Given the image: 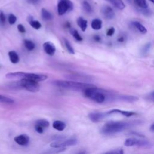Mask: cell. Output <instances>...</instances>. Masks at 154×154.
Returning a JSON list of instances; mask_svg holds the SVG:
<instances>
[{
	"mask_svg": "<svg viewBox=\"0 0 154 154\" xmlns=\"http://www.w3.org/2000/svg\"><path fill=\"white\" fill-rule=\"evenodd\" d=\"M139 123H140V121L139 120L131 122L111 121L106 123L101 128L100 132L104 135H112L120 132Z\"/></svg>",
	"mask_w": 154,
	"mask_h": 154,
	"instance_id": "obj_1",
	"label": "cell"
},
{
	"mask_svg": "<svg viewBox=\"0 0 154 154\" xmlns=\"http://www.w3.org/2000/svg\"><path fill=\"white\" fill-rule=\"evenodd\" d=\"M83 93L85 97H87L98 103H103L107 98L109 99L112 98L113 100L114 97L111 94H108V91L98 88L96 86L85 89L84 91H83Z\"/></svg>",
	"mask_w": 154,
	"mask_h": 154,
	"instance_id": "obj_2",
	"label": "cell"
},
{
	"mask_svg": "<svg viewBox=\"0 0 154 154\" xmlns=\"http://www.w3.org/2000/svg\"><path fill=\"white\" fill-rule=\"evenodd\" d=\"M52 84L58 87L66 88L75 91H84L85 89L96 86L90 83L84 82L74 81H64V80H55L52 82Z\"/></svg>",
	"mask_w": 154,
	"mask_h": 154,
	"instance_id": "obj_3",
	"label": "cell"
},
{
	"mask_svg": "<svg viewBox=\"0 0 154 154\" xmlns=\"http://www.w3.org/2000/svg\"><path fill=\"white\" fill-rule=\"evenodd\" d=\"M5 77L7 79H29L34 80L36 81H42L46 79L48 76L43 74L34 73H26L23 72H10L5 75Z\"/></svg>",
	"mask_w": 154,
	"mask_h": 154,
	"instance_id": "obj_4",
	"label": "cell"
},
{
	"mask_svg": "<svg viewBox=\"0 0 154 154\" xmlns=\"http://www.w3.org/2000/svg\"><path fill=\"white\" fill-rule=\"evenodd\" d=\"M15 87H19L30 92H37L40 90V85L38 81L29 79H20V81L14 83Z\"/></svg>",
	"mask_w": 154,
	"mask_h": 154,
	"instance_id": "obj_5",
	"label": "cell"
},
{
	"mask_svg": "<svg viewBox=\"0 0 154 154\" xmlns=\"http://www.w3.org/2000/svg\"><path fill=\"white\" fill-rule=\"evenodd\" d=\"M124 145L127 147L138 146L146 148H149L152 146V144L145 140H139L137 138H128L124 142Z\"/></svg>",
	"mask_w": 154,
	"mask_h": 154,
	"instance_id": "obj_6",
	"label": "cell"
},
{
	"mask_svg": "<svg viewBox=\"0 0 154 154\" xmlns=\"http://www.w3.org/2000/svg\"><path fill=\"white\" fill-rule=\"evenodd\" d=\"M78 140L76 138H71L66 140H58L50 144V146L52 148H62L67 146H75L77 144Z\"/></svg>",
	"mask_w": 154,
	"mask_h": 154,
	"instance_id": "obj_7",
	"label": "cell"
},
{
	"mask_svg": "<svg viewBox=\"0 0 154 154\" xmlns=\"http://www.w3.org/2000/svg\"><path fill=\"white\" fill-rule=\"evenodd\" d=\"M73 4L70 0H59L57 5V11L59 15H63L67 11H72Z\"/></svg>",
	"mask_w": 154,
	"mask_h": 154,
	"instance_id": "obj_8",
	"label": "cell"
},
{
	"mask_svg": "<svg viewBox=\"0 0 154 154\" xmlns=\"http://www.w3.org/2000/svg\"><path fill=\"white\" fill-rule=\"evenodd\" d=\"M106 112H91L88 114V118L93 123H97L102 120L106 116Z\"/></svg>",
	"mask_w": 154,
	"mask_h": 154,
	"instance_id": "obj_9",
	"label": "cell"
},
{
	"mask_svg": "<svg viewBox=\"0 0 154 154\" xmlns=\"http://www.w3.org/2000/svg\"><path fill=\"white\" fill-rule=\"evenodd\" d=\"M101 13L103 17L106 19H112L115 16L113 9L109 6H105L101 10Z\"/></svg>",
	"mask_w": 154,
	"mask_h": 154,
	"instance_id": "obj_10",
	"label": "cell"
},
{
	"mask_svg": "<svg viewBox=\"0 0 154 154\" xmlns=\"http://www.w3.org/2000/svg\"><path fill=\"white\" fill-rule=\"evenodd\" d=\"M14 141L20 146H26L29 142V137L26 134H20L14 138Z\"/></svg>",
	"mask_w": 154,
	"mask_h": 154,
	"instance_id": "obj_11",
	"label": "cell"
},
{
	"mask_svg": "<svg viewBox=\"0 0 154 154\" xmlns=\"http://www.w3.org/2000/svg\"><path fill=\"white\" fill-rule=\"evenodd\" d=\"M43 48L45 52L50 56L54 55L56 51V48L52 42L49 41L43 43Z\"/></svg>",
	"mask_w": 154,
	"mask_h": 154,
	"instance_id": "obj_12",
	"label": "cell"
},
{
	"mask_svg": "<svg viewBox=\"0 0 154 154\" xmlns=\"http://www.w3.org/2000/svg\"><path fill=\"white\" fill-rule=\"evenodd\" d=\"M106 113H107V114H114V113H119V114H121L123 116L128 117L136 114L135 112H132V111H123V110H120V109H114L109 110V111L106 112Z\"/></svg>",
	"mask_w": 154,
	"mask_h": 154,
	"instance_id": "obj_13",
	"label": "cell"
},
{
	"mask_svg": "<svg viewBox=\"0 0 154 154\" xmlns=\"http://www.w3.org/2000/svg\"><path fill=\"white\" fill-rule=\"evenodd\" d=\"M117 99L120 100L124 102H134L138 100V98L137 96H128V95H124V96H117Z\"/></svg>",
	"mask_w": 154,
	"mask_h": 154,
	"instance_id": "obj_14",
	"label": "cell"
},
{
	"mask_svg": "<svg viewBox=\"0 0 154 154\" xmlns=\"http://www.w3.org/2000/svg\"><path fill=\"white\" fill-rule=\"evenodd\" d=\"M66 126V123L61 120H55L52 123V127L55 129L59 131H63L65 129Z\"/></svg>",
	"mask_w": 154,
	"mask_h": 154,
	"instance_id": "obj_15",
	"label": "cell"
},
{
	"mask_svg": "<svg viewBox=\"0 0 154 154\" xmlns=\"http://www.w3.org/2000/svg\"><path fill=\"white\" fill-rule=\"evenodd\" d=\"M10 61L13 64H16L19 61V57L17 53L14 51H10L8 53Z\"/></svg>",
	"mask_w": 154,
	"mask_h": 154,
	"instance_id": "obj_16",
	"label": "cell"
},
{
	"mask_svg": "<svg viewBox=\"0 0 154 154\" xmlns=\"http://www.w3.org/2000/svg\"><path fill=\"white\" fill-rule=\"evenodd\" d=\"M132 25L139 32L143 33V34H146L147 32V29L139 22L138 21H134L131 23Z\"/></svg>",
	"mask_w": 154,
	"mask_h": 154,
	"instance_id": "obj_17",
	"label": "cell"
},
{
	"mask_svg": "<svg viewBox=\"0 0 154 154\" xmlns=\"http://www.w3.org/2000/svg\"><path fill=\"white\" fill-rule=\"evenodd\" d=\"M102 22L99 19H94L92 20L91 23V28L94 30H99L101 29Z\"/></svg>",
	"mask_w": 154,
	"mask_h": 154,
	"instance_id": "obj_18",
	"label": "cell"
},
{
	"mask_svg": "<svg viewBox=\"0 0 154 154\" xmlns=\"http://www.w3.org/2000/svg\"><path fill=\"white\" fill-rule=\"evenodd\" d=\"M42 17L44 20H51L53 18L52 14L45 8H42L41 11Z\"/></svg>",
	"mask_w": 154,
	"mask_h": 154,
	"instance_id": "obj_19",
	"label": "cell"
},
{
	"mask_svg": "<svg viewBox=\"0 0 154 154\" xmlns=\"http://www.w3.org/2000/svg\"><path fill=\"white\" fill-rule=\"evenodd\" d=\"M112 5L119 10H123L125 7V5L122 0H109Z\"/></svg>",
	"mask_w": 154,
	"mask_h": 154,
	"instance_id": "obj_20",
	"label": "cell"
},
{
	"mask_svg": "<svg viewBox=\"0 0 154 154\" xmlns=\"http://www.w3.org/2000/svg\"><path fill=\"white\" fill-rule=\"evenodd\" d=\"M77 24L80 27L82 31H85L87 27V21L81 17H79L77 19Z\"/></svg>",
	"mask_w": 154,
	"mask_h": 154,
	"instance_id": "obj_21",
	"label": "cell"
},
{
	"mask_svg": "<svg viewBox=\"0 0 154 154\" xmlns=\"http://www.w3.org/2000/svg\"><path fill=\"white\" fill-rule=\"evenodd\" d=\"M137 7L140 9H146L148 7V3L146 0H133Z\"/></svg>",
	"mask_w": 154,
	"mask_h": 154,
	"instance_id": "obj_22",
	"label": "cell"
},
{
	"mask_svg": "<svg viewBox=\"0 0 154 154\" xmlns=\"http://www.w3.org/2000/svg\"><path fill=\"white\" fill-rule=\"evenodd\" d=\"M24 45H25V47L26 48V49L29 51H32L35 47V43L30 40H24Z\"/></svg>",
	"mask_w": 154,
	"mask_h": 154,
	"instance_id": "obj_23",
	"label": "cell"
},
{
	"mask_svg": "<svg viewBox=\"0 0 154 154\" xmlns=\"http://www.w3.org/2000/svg\"><path fill=\"white\" fill-rule=\"evenodd\" d=\"M0 102L6 104H13L14 103V100L10 97L0 94Z\"/></svg>",
	"mask_w": 154,
	"mask_h": 154,
	"instance_id": "obj_24",
	"label": "cell"
},
{
	"mask_svg": "<svg viewBox=\"0 0 154 154\" xmlns=\"http://www.w3.org/2000/svg\"><path fill=\"white\" fill-rule=\"evenodd\" d=\"M35 125H40L45 128L49 126V122L46 119H38L35 122Z\"/></svg>",
	"mask_w": 154,
	"mask_h": 154,
	"instance_id": "obj_25",
	"label": "cell"
},
{
	"mask_svg": "<svg viewBox=\"0 0 154 154\" xmlns=\"http://www.w3.org/2000/svg\"><path fill=\"white\" fill-rule=\"evenodd\" d=\"M82 6L83 10L85 12H87L88 13H90L92 11V8H91V5H90V4L88 2L83 1L82 4Z\"/></svg>",
	"mask_w": 154,
	"mask_h": 154,
	"instance_id": "obj_26",
	"label": "cell"
},
{
	"mask_svg": "<svg viewBox=\"0 0 154 154\" xmlns=\"http://www.w3.org/2000/svg\"><path fill=\"white\" fill-rule=\"evenodd\" d=\"M64 45L66 46V48L67 49V50L68 51V52L71 54H75V51L72 47V46L71 45L70 43L69 42V40H67L66 38L64 39Z\"/></svg>",
	"mask_w": 154,
	"mask_h": 154,
	"instance_id": "obj_27",
	"label": "cell"
},
{
	"mask_svg": "<svg viewBox=\"0 0 154 154\" xmlns=\"http://www.w3.org/2000/svg\"><path fill=\"white\" fill-rule=\"evenodd\" d=\"M70 33L73 35V37L75 38L76 40L79 41V42L82 40V37L79 35V34L78 33L77 30H76V29H71L70 30Z\"/></svg>",
	"mask_w": 154,
	"mask_h": 154,
	"instance_id": "obj_28",
	"label": "cell"
},
{
	"mask_svg": "<svg viewBox=\"0 0 154 154\" xmlns=\"http://www.w3.org/2000/svg\"><path fill=\"white\" fill-rule=\"evenodd\" d=\"M30 24V25L34 29H38L41 28L42 25L41 23L38 21V20H31L29 22H28Z\"/></svg>",
	"mask_w": 154,
	"mask_h": 154,
	"instance_id": "obj_29",
	"label": "cell"
},
{
	"mask_svg": "<svg viewBox=\"0 0 154 154\" xmlns=\"http://www.w3.org/2000/svg\"><path fill=\"white\" fill-rule=\"evenodd\" d=\"M17 17L13 14H10L8 17V22L10 25H13L16 22Z\"/></svg>",
	"mask_w": 154,
	"mask_h": 154,
	"instance_id": "obj_30",
	"label": "cell"
},
{
	"mask_svg": "<svg viewBox=\"0 0 154 154\" xmlns=\"http://www.w3.org/2000/svg\"><path fill=\"white\" fill-rule=\"evenodd\" d=\"M6 22V17L4 12L0 10V25L3 26L5 25Z\"/></svg>",
	"mask_w": 154,
	"mask_h": 154,
	"instance_id": "obj_31",
	"label": "cell"
},
{
	"mask_svg": "<svg viewBox=\"0 0 154 154\" xmlns=\"http://www.w3.org/2000/svg\"><path fill=\"white\" fill-rule=\"evenodd\" d=\"M124 152L123 151V149L122 148L119 149H113L112 150L106 152L105 153H113V154H123Z\"/></svg>",
	"mask_w": 154,
	"mask_h": 154,
	"instance_id": "obj_32",
	"label": "cell"
},
{
	"mask_svg": "<svg viewBox=\"0 0 154 154\" xmlns=\"http://www.w3.org/2000/svg\"><path fill=\"white\" fill-rule=\"evenodd\" d=\"M150 46H151V44L150 43H148L147 44H146L144 47L142 48V50H141V53L143 54H146L148 52V51H149L150 48Z\"/></svg>",
	"mask_w": 154,
	"mask_h": 154,
	"instance_id": "obj_33",
	"label": "cell"
},
{
	"mask_svg": "<svg viewBox=\"0 0 154 154\" xmlns=\"http://www.w3.org/2000/svg\"><path fill=\"white\" fill-rule=\"evenodd\" d=\"M35 130L37 132H38V134H42L43 132V128L42 126L38 125H35Z\"/></svg>",
	"mask_w": 154,
	"mask_h": 154,
	"instance_id": "obj_34",
	"label": "cell"
},
{
	"mask_svg": "<svg viewBox=\"0 0 154 154\" xmlns=\"http://www.w3.org/2000/svg\"><path fill=\"white\" fill-rule=\"evenodd\" d=\"M115 32V29L114 27H111L109 28L106 32V35L108 36H112Z\"/></svg>",
	"mask_w": 154,
	"mask_h": 154,
	"instance_id": "obj_35",
	"label": "cell"
},
{
	"mask_svg": "<svg viewBox=\"0 0 154 154\" xmlns=\"http://www.w3.org/2000/svg\"><path fill=\"white\" fill-rule=\"evenodd\" d=\"M17 29L20 33H25V31H26L24 26L22 24H19L17 25Z\"/></svg>",
	"mask_w": 154,
	"mask_h": 154,
	"instance_id": "obj_36",
	"label": "cell"
},
{
	"mask_svg": "<svg viewBox=\"0 0 154 154\" xmlns=\"http://www.w3.org/2000/svg\"><path fill=\"white\" fill-rule=\"evenodd\" d=\"M147 97H148V98H149L150 100L154 101V91H152V92H151V93L149 94V96H148Z\"/></svg>",
	"mask_w": 154,
	"mask_h": 154,
	"instance_id": "obj_37",
	"label": "cell"
},
{
	"mask_svg": "<svg viewBox=\"0 0 154 154\" xmlns=\"http://www.w3.org/2000/svg\"><path fill=\"white\" fill-rule=\"evenodd\" d=\"M125 40V37L124 35H120L117 39V41L119 42H123Z\"/></svg>",
	"mask_w": 154,
	"mask_h": 154,
	"instance_id": "obj_38",
	"label": "cell"
},
{
	"mask_svg": "<svg viewBox=\"0 0 154 154\" xmlns=\"http://www.w3.org/2000/svg\"><path fill=\"white\" fill-rule=\"evenodd\" d=\"M131 134H132V135H137V136H138V137H144V135H143L142 134H139V133H137V132H130Z\"/></svg>",
	"mask_w": 154,
	"mask_h": 154,
	"instance_id": "obj_39",
	"label": "cell"
},
{
	"mask_svg": "<svg viewBox=\"0 0 154 154\" xmlns=\"http://www.w3.org/2000/svg\"><path fill=\"white\" fill-rule=\"evenodd\" d=\"M93 38H94V40L96 42H100V40H101L100 37L99 36V35H94V37H93Z\"/></svg>",
	"mask_w": 154,
	"mask_h": 154,
	"instance_id": "obj_40",
	"label": "cell"
},
{
	"mask_svg": "<svg viewBox=\"0 0 154 154\" xmlns=\"http://www.w3.org/2000/svg\"><path fill=\"white\" fill-rule=\"evenodd\" d=\"M29 2L31 4H37L40 0H28Z\"/></svg>",
	"mask_w": 154,
	"mask_h": 154,
	"instance_id": "obj_41",
	"label": "cell"
},
{
	"mask_svg": "<svg viewBox=\"0 0 154 154\" xmlns=\"http://www.w3.org/2000/svg\"><path fill=\"white\" fill-rule=\"evenodd\" d=\"M65 26H66L67 28H70V23L69 22H67L66 23V24H65Z\"/></svg>",
	"mask_w": 154,
	"mask_h": 154,
	"instance_id": "obj_42",
	"label": "cell"
},
{
	"mask_svg": "<svg viewBox=\"0 0 154 154\" xmlns=\"http://www.w3.org/2000/svg\"><path fill=\"white\" fill-rule=\"evenodd\" d=\"M149 1H150V2H152V3H153V4H154V0H149Z\"/></svg>",
	"mask_w": 154,
	"mask_h": 154,
	"instance_id": "obj_43",
	"label": "cell"
},
{
	"mask_svg": "<svg viewBox=\"0 0 154 154\" xmlns=\"http://www.w3.org/2000/svg\"><path fill=\"white\" fill-rule=\"evenodd\" d=\"M126 1H128V2H129L132 1V0H126Z\"/></svg>",
	"mask_w": 154,
	"mask_h": 154,
	"instance_id": "obj_44",
	"label": "cell"
}]
</instances>
